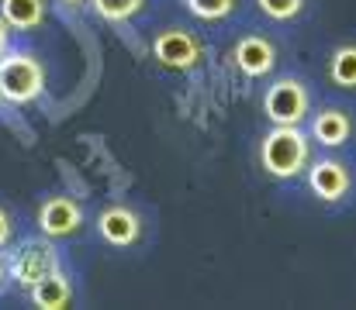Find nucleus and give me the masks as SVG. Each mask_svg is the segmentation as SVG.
Masks as SVG:
<instances>
[{"instance_id": "6e6552de", "label": "nucleus", "mask_w": 356, "mask_h": 310, "mask_svg": "<svg viewBox=\"0 0 356 310\" xmlns=\"http://www.w3.org/2000/svg\"><path fill=\"white\" fill-rule=\"evenodd\" d=\"M308 138L322 148H339L353 138V117L343 107H322L308 114Z\"/></svg>"}, {"instance_id": "39448f33", "label": "nucleus", "mask_w": 356, "mask_h": 310, "mask_svg": "<svg viewBox=\"0 0 356 310\" xmlns=\"http://www.w3.org/2000/svg\"><path fill=\"white\" fill-rule=\"evenodd\" d=\"M56 269H59V252H56L49 241L35 238V241H21V245L14 248V255H10V262H7V279H14L17 286L31 290L38 279L52 276Z\"/></svg>"}, {"instance_id": "f3484780", "label": "nucleus", "mask_w": 356, "mask_h": 310, "mask_svg": "<svg viewBox=\"0 0 356 310\" xmlns=\"http://www.w3.org/2000/svg\"><path fill=\"white\" fill-rule=\"evenodd\" d=\"M14 238V217L7 214V207H0V248H7Z\"/></svg>"}, {"instance_id": "f8f14e48", "label": "nucleus", "mask_w": 356, "mask_h": 310, "mask_svg": "<svg viewBox=\"0 0 356 310\" xmlns=\"http://www.w3.org/2000/svg\"><path fill=\"white\" fill-rule=\"evenodd\" d=\"M0 17L14 31H31L45 21V0H0Z\"/></svg>"}, {"instance_id": "a211bd4d", "label": "nucleus", "mask_w": 356, "mask_h": 310, "mask_svg": "<svg viewBox=\"0 0 356 310\" xmlns=\"http://www.w3.org/2000/svg\"><path fill=\"white\" fill-rule=\"evenodd\" d=\"M10 49V28H7V21L0 17V55Z\"/></svg>"}, {"instance_id": "7ed1b4c3", "label": "nucleus", "mask_w": 356, "mask_h": 310, "mask_svg": "<svg viewBox=\"0 0 356 310\" xmlns=\"http://www.w3.org/2000/svg\"><path fill=\"white\" fill-rule=\"evenodd\" d=\"M263 114L270 124H294L305 128L308 114H312V90L305 80L298 76H284L273 80L263 94Z\"/></svg>"}, {"instance_id": "0eeeda50", "label": "nucleus", "mask_w": 356, "mask_h": 310, "mask_svg": "<svg viewBox=\"0 0 356 310\" xmlns=\"http://www.w3.org/2000/svg\"><path fill=\"white\" fill-rule=\"evenodd\" d=\"M229 62L236 66V73H242L245 80H263V76H270L273 66H277V45H273L266 35L249 31V35H242L236 45H232Z\"/></svg>"}, {"instance_id": "9d476101", "label": "nucleus", "mask_w": 356, "mask_h": 310, "mask_svg": "<svg viewBox=\"0 0 356 310\" xmlns=\"http://www.w3.org/2000/svg\"><path fill=\"white\" fill-rule=\"evenodd\" d=\"M97 234L108 245H115V248H131L142 238V217L135 210H128V207L115 204L97 214Z\"/></svg>"}, {"instance_id": "dca6fc26", "label": "nucleus", "mask_w": 356, "mask_h": 310, "mask_svg": "<svg viewBox=\"0 0 356 310\" xmlns=\"http://www.w3.org/2000/svg\"><path fill=\"white\" fill-rule=\"evenodd\" d=\"M238 0H187V10L201 21H222L236 10Z\"/></svg>"}, {"instance_id": "412c9836", "label": "nucleus", "mask_w": 356, "mask_h": 310, "mask_svg": "<svg viewBox=\"0 0 356 310\" xmlns=\"http://www.w3.org/2000/svg\"><path fill=\"white\" fill-rule=\"evenodd\" d=\"M0 103H3V97H0Z\"/></svg>"}, {"instance_id": "6ab92c4d", "label": "nucleus", "mask_w": 356, "mask_h": 310, "mask_svg": "<svg viewBox=\"0 0 356 310\" xmlns=\"http://www.w3.org/2000/svg\"><path fill=\"white\" fill-rule=\"evenodd\" d=\"M3 279H7V262L0 259V290H3Z\"/></svg>"}, {"instance_id": "423d86ee", "label": "nucleus", "mask_w": 356, "mask_h": 310, "mask_svg": "<svg viewBox=\"0 0 356 310\" xmlns=\"http://www.w3.org/2000/svg\"><path fill=\"white\" fill-rule=\"evenodd\" d=\"M305 173H308V190L322 204H343L353 193V169L343 159H312Z\"/></svg>"}, {"instance_id": "20e7f679", "label": "nucleus", "mask_w": 356, "mask_h": 310, "mask_svg": "<svg viewBox=\"0 0 356 310\" xmlns=\"http://www.w3.org/2000/svg\"><path fill=\"white\" fill-rule=\"evenodd\" d=\"M152 59L163 69L173 73H191L204 62V42L191 28H166L152 38Z\"/></svg>"}, {"instance_id": "ddd939ff", "label": "nucleus", "mask_w": 356, "mask_h": 310, "mask_svg": "<svg viewBox=\"0 0 356 310\" xmlns=\"http://www.w3.org/2000/svg\"><path fill=\"white\" fill-rule=\"evenodd\" d=\"M329 80L339 90H356V42H346L339 49H332L329 55Z\"/></svg>"}, {"instance_id": "2eb2a0df", "label": "nucleus", "mask_w": 356, "mask_h": 310, "mask_svg": "<svg viewBox=\"0 0 356 310\" xmlns=\"http://www.w3.org/2000/svg\"><path fill=\"white\" fill-rule=\"evenodd\" d=\"M256 7H259L263 17H270L277 24H287L305 10V0H256Z\"/></svg>"}, {"instance_id": "9b49d317", "label": "nucleus", "mask_w": 356, "mask_h": 310, "mask_svg": "<svg viewBox=\"0 0 356 310\" xmlns=\"http://www.w3.org/2000/svg\"><path fill=\"white\" fill-rule=\"evenodd\" d=\"M28 300L35 304L38 310H63L73 304V283L63 269H56L52 276L38 279L31 290H28Z\"/></svg>"}, {"instance_id": "f03ea898", "label": "nucleus", "mask_w": 356, "mask_h": 310, "mask_svg": "<svg viewBox=\"0 0 356 310\" xmlns=\"http://www.w3.org/2000/svg\"><path fill=\"white\" fill-rule=\"evenodd\" d=\"M45 87V69L28 52H3L0 55V97L7 103H31Z\"/></svg>"}, {"instance_id": "f257e3e1", "label": "nucleus", "mask_w": 356, "mask_h": 310, "mask_svg": "<svg viewBox=\"0 0 356 310\" xmlns=\"http://www.w3.org/2000/svg\"><path fill=\"white\" fill-rule=\"evenodd\" d=\"M312 162V138L305 128L273 124L259 141V166L273 180H298Z\"/></svg>"}, {"instance_id": "4468645a", "label": "nucleus", "mask_w": 356, "mask_h": 310, "mask_svg": "<svg viewBox=\"0 0 356 310\" xmlns=\"http://www.w3.org/2000/svg\"><path fill=\"white\" fill-rule=\"evenodd\" d=\"M90 3H94V14H97L101 21H111V24L131 21V17L145 7V0H90Z\"/></svg>"}, {"instance_id": "aec40b11", "label": "nucleus", "mask_w": 356, "mask_h": 310, "mask_svg": "<svg viewBox=\"0 0 356 310\" xmlns=\"http://www.w3.org/2000/svg\"><path fill=\"white\" fill-rule=\"evenodd\" d=\"M66 3H83V0H66Z\"/></svg>"}, {"instance_id": "1a4fd4ad", "label": "nucleus", "mask_w": 356, "mask_h": 310, "mask_svg": "<svg viewBox=\"0 0 356 310\" xmlns=\"http://www.w3.org/2000/svg\"><path fill=\"white\" fill-rule=\"evenodd\" d=\"M83 224V210L73 197H49L38 207V231L45 238H70Z\"/></svg>"}]
</instances>
